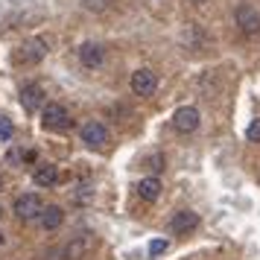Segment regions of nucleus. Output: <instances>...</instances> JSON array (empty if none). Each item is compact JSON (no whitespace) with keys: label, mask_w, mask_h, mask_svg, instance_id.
I'll return each mask as SVG.
<instances>
[{"label":"nucleus","mask_w":260,"mask_h":260,"mask_svg":"<svg viewBox=\"0 0 260 260\" xmlns=\"http://www.w3.org/2000/svg\"><path fill=\"white\" fill-rule=\"evenodd\" d=\"M79 135H82V141L88 143V146H96V149H103V146L108 143V129L100 123V120H88Z\"/></svg>","instance_id":"7"},{"label":"nucleus","mask_w":260,"mask_h":260,"mask_svg":"<svg viewBox=\"0 0 260 260\" xmlns=\"http://www.w3.org/2000/svg\"><path fill=\"white\" fill-rule=\"evenodd\" d=\"M12 123H9V117H0V141H9L12 138Z\"/></svg>","instance_id":"18"},{"label":"nucleus","mask_w":260,"mask_h":260,"mask_svg":"<svg viewBox=\"0 0 260 260\" xmlns=\"http://www.w3.org/2000/svg\"><path fill=\"white\" fill-rule=\"evenodd\" d=\"M41 126L50 132H61L71 126V114H68V108L59 106V103H47V106L41 108Z\"/></svg>","instance_id":"3"},{"label":"nucleus","mask_w":260,"mask_h":260,"mask_svg":"<svg viewBox=\"0 0 260 260\" xmlns=\"http://www.w3.org/2000/svg\"><path fill=\"white\" fill-rule=\"evenodd\" d=\"M199 108H193V106H181L173 114V129L178 132V135H193V132L199 129Z\"/></svg>","instance_id":"5"},{"label":"nucleus","mask_w":260,"mask_h":260,"mask_svg":"<svg viewBox=\"0 0 260 260\" xmlns=\"http://www.w3.org/2000/svg\"><path fill=\"white\" fill-rule=\"evenodd\" d=\"M0 190H3V178H0Z\"/></svg>","instance_id":"23"},{"label":"nucleus","mask_w":260,"mask_h":260,"mask_svg":"<svg viewBox=\"0 0 260 260\" xmlns=\"http://www.w3.org/2000/svg\"><path fill=\"white\" fill-rule=\"evenodd\" d=\"M0 219H3V205H0Z\"/></svg>","instance_id":"22"},{"label":"nucleus","mask_w":260,"mask_h":260,"mask_svg":"<svg viewBox=\"0 0 260 260\" xmlns=\"http://www.w3.org/2000/svg\"><path fill=\"white\" fill-rule=\"evenodd\" d=\"M108 3H111V0H82V6L88 12H106Z\"/></svg>","instance_id":"16"},{"label":"nucleus","mask_w":260,"mask_h":260,"mask_svg":"<svg viewBox=\"0 0 260 260\" xmlns=\"http://www.w3.org/2000/svg\"><path fill=\"white\" fill-rule=\"evenodd\" d=\"M196 228H199V213H193V211H178L170 219V231L173 234H190Z\"/></svg>","instance_id":"8"},{"label":"nucleus","mask_w":260,"mask_h":260,"mask_svg":"<svg viewBox=\"0 0 260 260\" xmlns=\"http://www.w3.org/2000/svg\"><path fill=\"white\" fill-rule=\"evenodd\" d=\"M38 222H41L44 231H56V228L64 222V211H61L59 205H47V208L41 211V216H38Z\"/></svg>","instance_id":"12"},{"label":"nucleus","mask_w":260,"mask_h":260,"mask_svg":"<svg viewBox=\"0 0 260 260\" xmlns=\"http://www.w3.org/2000/svg\"><path fill=\"white\" fill-rule=\"evenodd\" d=\"M138 196L143 202H155L161 196V181L158 176H149V178H141V184H138Z\"/></svg>","instance_id":"14"},{"label":"nucleus","mask_w":260,"mask_h":260,"mask_svg":"<svg viewBox=\"0 0 260 260\" xmlns=\"http://www.w3.org/2000/svg\"><path fill=\"white\" fill-rule=\"evenodd\" d=\"M94 248V240L88 234H79V237H73L71 243H68V248H64V257L68 260H85V254Z\"/></svg>","instance_id":"10"},{"label":"nucleus","mask_w":260,"mask_h":260,"mask_svg":"<svg viewBox=\"0 0 260 260\" xmlns=\"http://www.w3.org/2000/svg\"><path fill=\"white\" fill-rule=\"evenodd\" d=\"M47 41L44 38H38V36H32V38H26L21 47L15 50V61L18 64H24V68H32V64H38V61H44V56H47Z\"/></svg>","instance_id":"1"},{"label":"nucleus","mask_w":260,"mask_h":260,"mask_svg":"<svg viewBox=\"0 0 260 260\" xmlns=\"http://www.w3.org/2000/svg\"><path fill=\"white\" fill-rule=\"evenodd\" d=\"M103 59H106V50L100 47V44H94V41H85L82 47H79V61H82L85 68H100Z\"/></svg>","instance_id":"11"},{"label":"nucleus","mask_w":260,"mask_h":260,"mask_svg":"<svg viewBox=\"0 0 260 260\" xmlns=\"http://www.w3.org/2000/svg\"><path fill=\"white\" fill-rule=\"evenodd\" d=\"M234 21H237V26H240V32L248 36V38H254L260 32V15H257V9L248 6V3H240V6H237Z\"/></svg>","instance_id":"4"},{"label":"nucleus","mask_w":260,"mask_h":260,"mask_svg":"<svg viewBox=\"0 0 260 260\" xmlns=\"http://www.w3.org/2000/svg\"><path fill=\"white\" fill-rule=\"evenodd\" d=\"M41 211H44V202L38 199L36 193H24V196H18L15 205H12V213L21 219V222H32V219H38Z\"/></svg>","instance_id":"2"},{"label":"nucleus","mask_w":260,"mask_h":260,"mask_svg":"<svg viewBox=\"0 0 260 260\" xmlns=\"http://www.w3.org/2000/svg\"><path fill=\"white\" fill-rule=\"evenodd\" d=\"M0 243H3V234H0Z\"/></svg>","instance_id":"24"},{"label":"nucleus","mask_w":260,"mask_h":260,"mask_svg":"<svg viewBox=\"0 0 260 260\" xmlns=\"http://www.w3.org/2000/svg\"><path fill=\"white\" fill-rule=\"evenodd\" d=\"M146 164H149V170H152V173H161V170H164V158H161V155H152Z\"/></svg>","instance_id":"20"},{"label":"nucleus","mask_w":260,"mask_h":260,"mask_svg":"<svg viewBox=\"0 0 260 260\" xmlns=\"http://www.w3.org/2000/svg\"><path fill=\"white\" fill-rule=\"evenodd\" d=\"M167 246H170L167 240H152V243H149V254H164Z\"/></svg>","instance_id":"19"},{"label":"nucleus","mask_w":260,"mask_h":260,"mask_svg":"<svg viewBox=\"0 0 260 260\" xmlns=\"http://www.w3.org/2000/svg\"><path fill=\"white\" fill-rule=\"evenodd\" d=\"M91 199H94V184L91 181H79L76 190H73V202L76 205H88Z\"/></svg>","instance_id":"15"},{"label":"nucleus","mask_w":260,"mask_h":260,"mask_svg":"<svg viewBox=\"0 0 260 260\" xmlns=\"http://www.w3.org/2000/svg\"><path fill=\"white\" fill-rule=\"evenodd\" d=\"M246 141H251V143H260V117L248 123V129H246Z\"/></svg>","instance_id":"17"},{"label":"nucleus","mask_w":260,"mask_h":260,"mask_svg":"<svg viewBox=\"0 0 260 260\" xmlns=\"http://www.w3.org/2000/svg\"><path fill=\"white\" fill-rule=\"evenodd\" d=\"M187 3H193V6H202V3H208V0H187Z\"/></svg>","instance_id":"21"},{"label":"nucleus","mask_w":260,"mask_h":260,"mask_svg":"<svg viewBox=\"0 0 260 260\" xmlns=\"http://www.w3.org/2000/svg\"><path fill=\"white\" fill-rule=\"evenodd\" d=\"M36 184L38 187H56L59 184V167H53V164H41L36 170Z\"/></svg>","instance_id":"13"},{"label":"nucleus","mask_w":260,"mask_h":260,"mask_svg":"<svg viewBox=\"0 0 260 260\" xmlns=\"http://www.w3.org/2000/svg\"><path fill=\"white\" fill-rule=\"evenodd\" d=\"M21 106H24V111H36V108L44 106V88L38 82H29L21 88Z\"/></svg>","instance_id":"9"},{"label":"nucleus","mask_w":260,"mask_h":260,"mask_svg":"<svg viewBox=\"0 0 260 260\" xmlns=\"http://www.w3.org/2000/svg\"><path fill=\"white\" fill-rule=\"evenodd\" d=\"M155 88H158V76H155V71L141 68V71L132 73V94L135 96H152Z\"/></svg>","instance_id":"6"}]
</instances>
